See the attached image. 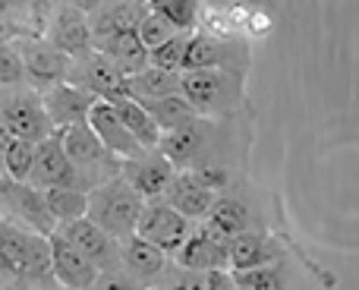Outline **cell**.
I'll return each mask as SVG.
<instances>
[{
    "instance_id": "cell-1",
    "label": "cell",
    "mask_w": 359,
    "mask_h": 290,
    "mask_svg": "<svg viewBox=\"0 0 359 290\" xmlns=\"http://www.w3.org/2000/svg\"><path fill=\"white\" fill-rule=\"evenodd\" d=\"M180 95L205 120H224L246 101V70H192L180 73Z\"/></svg>"
},
{
    "instance_id": "cell-2",
    "label": "cell",
    "mask_w": 359,
    "mask_h": 290,
    "mask_svg": "<svg viewBox=\"0 0 359 290\" xmlns=\"http://www.w3.org/2000/svg\"><path fill=\"white\" fill-rule=\"evenodd\" d=\"M142 209H145V199L123 177H111L101 186L88 190L86 218H92L98 228H104L114 240H126V237L136 234Z\"/></svg>"
},
{
    "instance_id": "cell-3",
    "label": "cell",
    "mask_w": 359,
    "mask_h": 290,
    "mask_svg": "<svg viewBox=\"0 0 359 290\" xmlns=\"http://www.w3.org/2000/svg\"><path fill=\"white\" fill-rule=\"evenodd\" d=\"M0 120H4L6 133L13 139H25V143L35 145L44 143L54 133L41 92L32 86L0 88Z\"/></svg>"
},
{
    "instance_id": "cell-4",
    "label": "cell",
    "mask_w": 359,
    "mask_h": 290,
    "mask_svg": "<svg viewBox=\"0 0 359 290\" xmlns=\"http://www.w3.org/2000/svg\"><path fill=\"white\" fill-rule=\"evenodd\" d=\"M63 148H67L69 161H73V167L79 171L82 183H86L88 190H95V186H101L104 180L123 173V158L107 152L104 143H101V139L95 136V130L88 126V120L63 130Z\"/></svg>"
},
{
    "instance_id": "cell-5",
    "label": "cell",
    "mask_w": 359,
    "mask_h": 290,
    "mask_svg": "<svg viewBox=\"0 0 359 290\" xmlns=\"http://www.w3.org/2000/svg\"><path fill=\"white\" fill-rule=\"evenodd\" d=\"M0 215L10 224L32 230L38 237H50L57 230V221L50 218L48 202H44V190L10 180L4 173H0Z\"/></svg>"
},
{
    "instance_id": "cell-6",
    "label": "cell",
    "mask_w": 359,
    "mask_h": 290,
    "mask_svg": "<svg viewBox=\"0 0 359 290\" xmlns=\"http://www.w3.org/2000/svg\"><path fill=\"white\" fill-rule=\"evenodd\" d=\"M249 67V48L243 38H215L208 32H192L183 51L180 73L192 70H246Z\"/></svg>"
},
{
    "instance_id": "cell-7",
    "label": "cell",
    "mask_w": 359,
    "mask_h": 290,
    "mask_svg": "<svg viewBox=\"0 0 359 290\" xmlns=\"http://www.w3.org/2000/svg\"><path fill=\"white\" fill-rule=\"evenodd\" d=\"M67 82L86 88V92H92L95 98H101V101H111V105L114 101L133 98L130 95V76L120 73L117 63L107 60L101 51H92V54L73 60Z\"/></svg>"
},
{
    "instance_id": "cell-8",
    "label": "cell",
    "mask_w": 359,
    "mask_h": 290,
    "mask_svg": "<svg viewBox=\"0 0 359 290\" xmlns=\"http://www.w3.org/2000/svg\"><path fill=\"white\" fill-rule=\"evenodd\" d=\"M174 259L180 268L189 272H230V237L202 221L196 230H189Z\"/></svg>"
},
{
    "instance_id": "cell-9",
    "label": "cell",
    "mask_w": 359,
    "mask_h": 290,
    "mask_svg": "<svg viewBox=\"0 0 359 290\" xmlns=\"http://www.w3.org/2000/svg\"><path fill=\"white\" fill-rule=\"evenodd\" d=\"M16 48H19L22 63H25V82H29L32 88L48 92V88L67 82L73 60H69L63 51H57L48 38H41V35L38 38H22Z\"/></svg>"
},
{
    "instance_id": "cell-10",
    "label": "cell",
    "mask_w": 359,
    "mask_h": 290,
    "mask_svg": "<svg viewBox=\"0 0 359 290\" xmlns=\"http://www.w3.org/2000/svg\"><path fill=\"white\" fill-rule=\"evenodd\" d=\"M29 183L38 190H50V186H76V190H86L79 171L73 167L67 148H63V130H54L44 143L35 145V164H32Z\"/></svg>"
},
{
    "instance_id": "cell-11",
    "label": "cell",
    "mask_w": 359,
    "mask_h": 290,
    "mask_svg": "<svg viewBox=\"0 0 359 290\" xmlns=\"http://www.w3.org/2000/svg\"><path fill=\"white\" fill-rule=\"evenodd\" d=\"M57 234L67 237L98 272H117V268H123L120 265V240H114L92 218H76V221L57 224Z\"/></svg>"
},
{
    "instance_id": "cell-12",
    "label": "cell",
    "mask_w": 359,
    "mask_h": 290,
    "mask_svg": "<svg viewBox=\"0 0 359 290\" xmlns=\"http://www.w3.org/2000/svg\"><path fill=\"white\" fill-rule=\"evenodd\" d=\"M44 38H48L57 51H63L69 60H79V57H86V54L95 51V38H92V29H88V16L82 10H76L69 0L63 6H57V10L48 16Z\"/></svg>"
},
{
    "instance_id": "cell-13",
    "label": "cell",
    "mask_w": 359,
    "mask_h": 290,
    "mask_svg": "<svg viewBox=\"0 0 359 290\" xmlns=\"http://www.w3.org/2000/svg\"><path fill=\"white\" fill-rule=\"evenodd\" d=\"M192 230V221L183 218L177 209H170L168 202H145L142 215H139V224H136V234L142 240L155 243L158 249H164L168 256H174L183 240L189 237Z\"/></svg>"
},
{
    "instance_id": "cell-14",
    "label": "cell",
    "mask_w": 359,
    "mask_h": 290,
    "mask_svg": "<svg viewBox=\"0 0 359 290\" xmlns=\"http://www.w3.org/2000/svg\"><path fill=\"white\" fill-rule=\"evenodd\" d=\"M120 177H123L145 202H161L170 180L177 177V167L170 164L158 148H151V152L139 154V158L123 161V173H120Z\"/></svg>"
},
{
    "instance_id": "cell-15",
    "label": "cell",
    "mask_w": 359,
    "mask_h": 290,
    "mask_svg": "<svg viewBox=\"0 0 359 290\" xmlns=\"http://www.w3.org/2000/svg\"><path fill=\"white\" fill-rule=\"evenodd\" d=\"M48 246H50V272H54L57 284H63L67 290H88L95 281H98L101 272L67 240V237H60L54 230V234L48 237Z\"/></svg>"
},
{
    "instance_id": "cell-16",
    "label": "cell",
    "mask_w": 359,
    "mask_h": 290,
    "mask_svg": "<svg viewBox=\"0 0 359 290\" xmlns=\"http://www.w3.org/2000/svg\"><path fill=\"white\" fill-rule=\"evenodd\" d=\"M88 126L95 130V136L104 143L107 152H114L117 158L130 161V158H139V154H145V148L139 145V139L133 136L130 130H126V124L120 120L117 107L111 105V101H95L92 111H88Z\"/></svg>"
},
{
    "instance_id": "cell-17",
    "label": "cell",
    "mask_w": 359,
    "mask_h": 290,
    "mask_svg": "<svg viewBox=\"0 0 359 290\" xmlns=\"http://www.w3.org/2000/svg\"><path fill=\"white\" fill-rule=\"evenodd\" d=\"M41 98H44V107H48V117H50V124H54V130H67V126L86 124L92 105L98 101L92 92L73 86V82H60V86L48 88V92H41Z\"/></svg>"
},
{
    "instance_id": "cell-18",
    "label": "cell",
    "mask_w": 359,
    "mask_h": 290,
    "mask_svg": "<svg viewBox=\"0 0 359 290\" xmlns=\"http://www.w3.org/2000/svg\"><path fill=\"white\" fill-rule=\"evenodd\" d=\"M284 259V246L278 237H268L262 230L230 237V272H249L262 265H278Z\"/></svg>"
},
{
    "instance_id": "cell-19",
    "label": "cell",
    "mask_w": 359,
    "mask_h": 290,
    "mask_svg": "<svg viewBox=\"0 0 359 290\" xmlns=\"http://www.w3.org/2000/svg\"><path fill=\"white\" fill-rule=\"evenodd\" d=\"M217 196H221V192L205 186L192 171H177V177L170 180L168 192H164V202H168L170 209H177L183 218H189V221H198V218H208Z\"/></svg>"
},
{
    "instance_id": "cell-20",
    "label": "cell",
    "mask_w": 359,
    "mask_h": 290,
    "mask_svg": "<svg viewBox=\"0 0 359 290\" xmlns=\"http://www.w3.org/2000/svg\"><path fill=\"white\" fill-rule=\"evenodd\" d=\"M205 117H196L192 124H183L177 130L161 133V143H158V152L177 167V171H189L202 161L205 154Z\"/></svg>"
},
{
    "instance_id": "cell-21",
    "label": "cell",
    "mask_w": 359,
    "mask_h": 290,
    "mask_svg": "<svg viewBox=\"0 0 359 290\" xmlns=\"http://www.w3.org/2000/svg\"><path fill=\"white\" fill-rule=\"evenodd\" d=\"M120 265H123L126 275L139 281V284H149V281H158L168 268V253L158 249L155 243L142 240L139 234L120 240Z\"/></svg>"
},
{
    "instance_id": "cell-22",
    "label": "cell",
    "mask_w": 359,
    "mask_h": 290,
    "mask_svg": "<svg viewBox=\"0 0 359 290\" xmlns=\"http://www.w3.org/2000/svg\"><path fill=\"white\" fill-rule=\"evenodd\" d=\"M95 51H101L107 60L117 63V70L123 76H136L139 70H145L151 63V51L142 44V38H139L136 29L104 38V41L95 44Z\"/></svg>"
},
{
    "instance_id": "cell-23",
    "label": "cell",
    "mask_w": 359,
    "mask_h": 290,
    "mask_svg": "<svg viewBox=\"0 0 359 290\" xmlns=\"http://www.w3.org/2000/svg\"><path fill=\"white\" fill-rule=\"evenodd\" d=\"M142 16H145L142 6L123 4V0H107L101 10H95L92 16H88V29H92V38H95V44H98L111 35H120V32L139 29V19Z\"/></svg>"
},
{
    "instance_id": "cell-24",
    "label": "cell",
    "mask_w": 359,
    "mask_h": 290,
    "mask_svg": "<svg viewBox=\"0 0 359 290\" xmlns=\"http://www.w3.org/2000/svg\"><path fill=\"white\" fill-rule=\"evenodd\" d=\"M205 221L221 230L224 237H236V234H246V230H255L252 211H249V205L243 202L240 196H217Z\"/></svg>"
},
{
    "instance_id": "cell-25",
    "label": "cell",
    "mask_w": 359,
    "mask_h": 290,
    "mask_svg": "<svg viewBox=\"0 0 359 290\" xmlns=\"http://www.w3.org/2000/svg\"><path fill=\"white\" fill-rule=\"evenodd\" d=\"M130 95L136 101H158L168 98V95H180V73L170 70H158V67H145L136 76H130Z\"/></svg>"
},
{
    "instance_id": "cell-26",
    "label": "cell",
    "mask_w": 359,
    "mask_h": 290,
    "mask_svg": "<svg viewBox=\"0 0 359 290\" xmlns=\"http://www.w3.org/2000/svg\"><path fill=\"white\" fill-rule=\"evenodd\" d=\"M114 107H117L120 120H123L126 130L139 139V145H142L145 152L158 148V143H161V126L151 120V114L145 111V105H139L136 98H123V101H114Z\"/></svg>"
},
{
    "instance_id": "cell-27",
    "label": "cell",
    "mask_w": 359,
    "mask_h": 290,
    "mask_svg": "<svg viewBox=\"0 0 359 290\" xmlns=\"http://www.w3.org/2000/svg\"><path fill=\"white\" fill-rule=\"evenodd\" d=\"M44 202H48V211L57 224L63 221H76V218H86L88 211V192L76 190V186H50L44 190Z\"/></svg>"
},
{
    "instance_id": "cell-28",
    "label": "cell",
    "mask_w": 359,
    "mask_h": 290,
    "mask_svg": "<svg viewBox=\"0 0 359 290\" xmlns=\"http://www.w3.org/2000/svg\"><path fill=\"white\" fill-rule=\"evenodd\" d=\"M149 10L161 16L174 32H196L202 19V0H151Z\"/></svg>"
},
{
    "instance_id": "cell-29",
    "label": "cell",
    "mask_w": 359,
    "mask_h": 290,
    "mask_svg": "<svg viewBox=\"0 0 359 290\" xmlns=\"http://www.w3.org/2000/svg\"><path fill=\"white\" fill-rule=\"evenodd\" d=\"M139 105H142V101H139ZM145 111L161 126V133L177 130V126H183V124H192V120L198 117L183 95H168V98H158V101H145Z\"/></svg>"
},
{
    "instance_id": "cell-30",
    "label": "cell",
    "mask_w": 359,
    "mask_h": 290,
    "mask_svg": "<svg viewBox=\"0 0 359 290\" xmlns=\"http://www.w3.org/2000/svg\"><path fill=\"white\" fill-rule=\"evenodd\" d=\"M32 164H35V143L25 139H10V145L0 152V173L19 183H29Z\"/></svg>"
},
{
    "instance_id": "cell-31",
    "label": "cell",
    "mask_w": 359,
    "mask_h": 290,
    "mask_svg": "<svg viewBox=\"0 0 359 290\" xmlns=\"http://www.w3.org/2000/svg\"><path fill=\"white\" fill-rule=\"evenodd\" d=\"M164 290H233L230 272H189L177 265V278Z\"/></svg>"
},
{
    "instance_id": "cell-32",
    "label": "cell",
    "mask_w": 359,
    "mask_h": 290,
    "mask_svg": "<svg viewBox=\"0 0 359 290\" xmlns=\"http://www.w3.org/2000/svg\"><path fill=\"white\" fill-rule=\"evenodd\" d=\"M230 278H233V290H280V262L249 268V272H230Z\"/></svg>"
},
{
    "instance_id": "cell-33",
    "label": "cell",
    "mask_w": 359,
    "mask_h": 290,
    "mask_svg": "<svg viewBox=\"0 0 359 290\" xmlns=\"http://www.w3.org/2000/svg\"><path fill=\"white\" fill-rule=\"evenodd\" d=\"M16 86H29L25 82L22 54L10 41H0V88H16Z\"/></svg>"
},
{
    "instance_id": "cell-34",
    "label": "cell",
    "mask_w": 359,
    "mask_h": 290,
    "mask_svg": "<svg viewBox=\"0 0 359 290\" xmlns=\"http://www.w3.org/2000/svg\"><path fill=\"white\" fill-rule=\"evenodd\" d=\"M189 35H192V32H177V35H170L164 44H158V48L151 51V67L180 73V63H183V51H186Z\"/></svg>"
},
{
    "instance_id": "cell-35",
    "label": "cell",
    "mask_w": 359,
    "mask_h": 290,
    "mask_svg": "<svg viewBox=\"0 0 359 290\" xmlns=\"http://www.w3.org/2000/svg\"><path fill=\"white\" fill-rule=\"evenodd\" d=\"M230 16H233L236 32L246 35V38H259V35H265V32L271 29V19H268L262 10H252V6L236 4V6H230Z\"/></svg>"
},
{
    "instance_id": "cell-36",
    "label": "cell",
    "mask_w": 359,
    "mask_h": 290,
    "mask_svg": "<svg viewBox=\"0 0 359 290\" xmlns=\"http://www.w3.org/2000/svg\"><path fill=\"white\" fill-rule=\"evenodd\" d=\"M136 32H139V38H142V44H145L149 51H155L158 44H164L170 35H177V32L170 29V25L164 22L161 16H155L151 10H145V16L139 19V29H136Z\"/></svg>"
},
{
    "instance_id": "cell-37",
    "label": "cell",
    "mask_w": 359,
    "mask_h": 290,
    "mask_svg": "<svg viewBox=\"0 0 359 290\" xmlns=\"http://www.w3.org/2000/svg\"><path fill=\"white\" fill-rule=\"evenodd\" d=\"M88 290H142V284L133 275H126L123 268H117V272H101Z\"/></svg>"
},
{
    "instance_id": "cell-38",
    "label": "cell",
    "mask_w": 359,
    "mask_h": 290,
    "mask_svg": "<svg viewBox=\"0 0 359 290\" xmlns=\"http://www.w3.org/2000/svg\"><path fill=\"white\" fill-rule=\"evenodd\" d=\"M69 4H73L76 10H82V13H86V16H92L95 10H101V6L107 4V0H69Z\"/></svg>"
},
{
    "instance_id": "cell-39",
    "label": "cell",
    "mask_w": 359,
    "mask_h": 290,
    "mask_svg": "<svg viewBox=\"0 0 359 290\" xmlns=\"http://www.w3.org/2000/svg\"><path fill=\"white\" fill-rule=\"evenodd\" d=\"M10 139H13V136H10V133H6L4 120H0V152H4V148H6V145H10Z\"/></svg>"
},
{
    "instance_id": "cell-40",
    "label": "cell",
    "mask_w": 359,
    "mask_h": 290,
    "mask_svg": "<svg viewBox=\"0 0 359 290\" xmlns=\"http://www.w3.org/2000/svg\"><path fill=\"white\" fill-rule=\"evenodd\" d=\"M123 4H133V6H142V10H149L151 0H123Z\"/></svg>"
},
{
    "instance_id": "cell-41",
    "label": "cell",
    "mask_w": 359,
    "mask_h": 290,
    "mask_svg": "<svg viewBox=\"0 0 359 290\" xmlns=\"http://www.w3.org/2000/svg\"><path fill=\"white\" fill-rule=\"evenodd\" d=\"M4 230H6V218L0 215V240H4Z\"/></svg>"
}]
</instances>
